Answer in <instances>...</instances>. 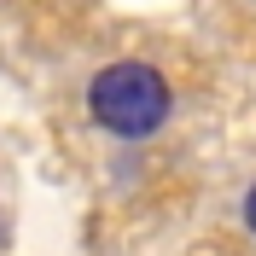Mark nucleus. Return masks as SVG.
Returning <instances> with one entry per match:
<instances>
[{
  "label": "nucleus",
  "mask_w": 256,
  "mask_h": 256,
  "mask_svg": "<svg viewBox=\"0 0 256 256\" xmlns=\"http://www.w3.org/2000/svg\"><path fill=\"white\" fill-rule=\"evenodd\" d=\"M244 227L256 233V180H250V192H244Z\"/></svg>",
  "instance_id": "2"
},
{
  "label": "nucleus",
  "mask_w": 256,
  "mask_h": 256,
  "mask_svg": "<svg viewBox=\"0 0 256 256\" xmlns=\"http://www.w3.org/2000/svg\"><path fill=\"white\" fill-rule=\"evenodd\" d=\"M0 244H6V222H0Z\"/></svg>",
  "instance_id": "3"
},
{
  "label": "nucleus",
  "mask_w": 256,
  "mask_h": 256,
  "mask_svg": "<svg viewBox=\"0 0 256 256\" xmlns=\"http://www.w3.org/2000/svg\"><path fill=\"white\" fill-rule=\"evenodd\" d=\"M88 116L111 140H152L175 116V88L158 64L146 58H116L88 82Z\"/></svg>",
  "instance_id": "1"
}]
</instances>
